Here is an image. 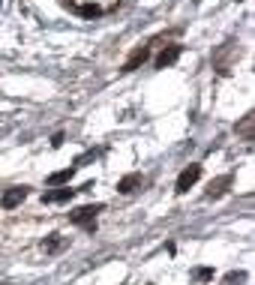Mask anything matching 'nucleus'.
I'll use <instances>...</instances> for the list:
<instances>
[{"instance_id": "nucleus-1", "label": "nucleus", "mask_w": 255, "mask_h": 285, "mask_svg": "<svg viewBox=\"0 0 255 285\" xmlns=\"http://www.w3.org/2000/svg\"><path fill=\"white\" fill-rule=\"evenodd\" d=\"M240 57V48H237V42H225L219 51H216V57H213V69L219 72V75H228L231 72V63Z\"/></svg>"}, {"instance_id": "nucleus-2", "label": "nucleus", "mask_w": 255, "mask_h": 285, "mask_svg": "<svg viewBox=\"0 0 255 285\" xmlns=\"http://www.w3.org/2000/svg\"><path fill=\"white\" fill-rule=\"evenodd\" d=\"M105 210V204H84V207H78V210H72L69 213V222L72 225H90V222H96V213H102Z\"/></svg>"}, {"instance_id": "nucleus-3", "label": "nucleus", "mask_w": 255, "mask_h": 285, "mask_svg": "<svg viewBox=\"0 0 255 285\" xmlns=\"http://www.w3.org/2000/svg\"><path fill=\"white\" fill-rule=\"evenodd\" d=\"M198 177H201V165H186V168L180 171L177 183H174V192H177V195L189 192V189H192V186L198 183Z\"/></svg>"}, {"instance_id": "nucleus-4", "label": "nucleus", "mask_w": 255, "mask_h": 285, "mask_svg": "<svg viewBox=\"0 0 255 285\" xmlns=\"http://www.w3.org/2000/svg\"><path fill=\"white\" fill-rule=\"evenodd\" d=\"M24 198H27V186H12V189H6V192L0 195V207H3V210H15Z\"/></svg>"}, {"instance_id": "nucleus-5", "label": "nucleus", "mask_w": 255, "mask_h": 285, "mask_svg": "<svg viewBox=\"0 0 255 285\" xmlns=\"http://www.w3.org/2000/svg\"><path fill=\"white\" fill-rule=\"evenodd\" d=\"M180 54H183V45H168V48H162V51L156 54L153 66H156V69H165V66L177 63V57H180Z\"/></svg>"}, {"instance_id": "nucleus-6", "label": "nucleus", "mask_w": 255, "mask_h": 285, "mask_svg": "<svg viewBox=\"0 0 255 285\" xmlns=\"http://www.w3.org/2000/svg\"><path fill=\"white\" fill-rule=\"evenodd\" d=\"M147 60H150V48H147V45H138V48L129 54V60L123 63V72H135V69H138L141 63H147Z\"/></svg>"}, {"instance_id": "nucleus-7", "label": "nucleus", "mask_w": 255, "mask_h": 285, "mask_svg": "<svg viewBox=\"0 0 255 285\" xmlns=\"http://www.w3.org/2000/svg\"><path fill=\"white\" fill-rule=\"evenodd\" d=\"M72 195H75V189L57 186V189H51V192L42 195V204H66V201H72Z\"/></svg>"}, {"instance_id": "nucleus-8", "label": "nucleus", "mask_w": 255, "mask_h": 285, "mask_svg": "<svg viewBox=\"0 0 255 285\" xmlns=\"http://www.w3.org/2000/svg\"><path fill=\"white\" fill-rule=\"evenodd\" d=\"M141 183H144V177H141V174H126V177H120V180H117V192H120V195H129V192H135Z\"/></svg>"}, {"instance_id": "nucleus-9", "label": "nucleus", "mask_w": 255, "mask_h": 285, "mask_svg": "<svg viewBox=\"0 0 255 285\" xmlns=\"http://www.w3.org/2000/svg\"><path fill=\"white\" fill-rule=\"evenodd\" d=\"M72 174H75V165H69V168H60V171H54V174H48V186H69V180H72Z\"/></svg>"}, {"instance_id": "nucleus-10", "label": "nucleus", "mask_w": 255, "mask_h": 285, "mask_svg": "<svg viewBox=\"0 0 255 285\" xmlns=\"http://www.w3.org/2000/svg\"><path fill=\"white\" fill-rule=\"evenodd\" d=\"M231 174H222V177H216L213 183H210V189H207V198H219V195H225L228 192V186H231Z\"/></svg>"}, {"instance_id": "nucleus-11", "label": "nucleus", "mask_w": 255, "mask_h": 285, "mask_svg": "<svg viewBox=\"0 0 255 285\" xmlns=\"http://www.w3.org/2000/svg\"><path fill=\"white\" fill-rule=\"evenodd\" d=\"M102 12H105V6H99L96 0H87V3L78 6V15H81V18H99Z\"/></svg>"}, {"instance_id": "nucleus-12", "label": "nucleus", "mask_w": 255, "mask_h": 285, "mask_svg": "<svg viewBox=\"0 0 255 285\" xmlns=\"http://www.w3.org/2000/svg\"><path fill=\"white\" fill-rule=\"evenodd\" d=\"M252 111H249V114H243V120H240V126H237V132H240V135H243V138H246V141H252Z\"/></svg>"}, {"instance_id": "nucleus-13", "label": "nucleus", "mask_w": 255, "mask_h": 285, "mask_svg": "<svg viewBox=\"0 0 255 285\" xmlns=\"http://www.w3.org/2000/svg\"><path fill=\"white\" fill-rule=\"evenodd\" d=\"M192 279H198V282H213V267H195V270H192Z\"/></svg>"}, {"instance_id": "nucleus-14", "label": "nucleus", "mask_w": 255, "mask_h": 285, "mask_svg": "<svg viewBox=\"0 0 255 285\" xmlns=\"http://www.w3.org/2000/svg\"><path fill=\"white\" fill-rule=\"evenodd\" d=\"M60 246H63V240H60V234H48V240L42 243V249H45V252H57Z\"/></svg>"}, {"instance_id": "nucleus-15", "label": "nucleus", "mask_w": 255, "mask_h": 285, "mask_svg": "<svg viewBox=\"0 0 255 285\" xmlns=\"http://www.w3.org/2000/svg\"><path fill=\"white\" fill-rule=\"evenodd\" d=\"M243 279H246V273H243V270H234V273H228V276H225V282H228V285H237V282H243Z\"/></svg>"}, {"instance_id": "nucleus-16", "label": "nucleus", "mask_w": 255, "mask_h": 285, "mask_svg": "<svg viewBox=\"0 0 255 285\" xmlns=\"http://www.w3.org/2000/svg\"><path fill=\"white\" fill-rule=\"evenodd\" d=\"M60 144H63V132H57V135L51 138V147H60Z\"/></svg>"}]
</instances>
